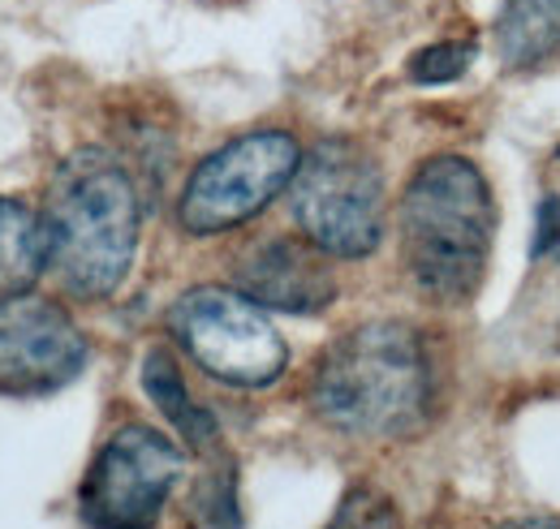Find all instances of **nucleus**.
Returning a JSON list of instances; mask_svg holds the SVG:
<instances>
[{
    "label": "nucleus",
    "mask_w": 560,
    "mask_h": 529,
    "mask_svg": "<svg viewBox=\"0 0 560 529\" xmlns=\"http://www.w3.org/2000/svg\"><path fill=\"white\" fill-rule=\"evenodd\" d=\"M324 529H397V508H393V499L384 491L358 482V486L346 491V499L337 504L332 521Z\"/></svg>",
    "instance_id": "obj_13"
},
{
    "label": "nucleus",
    "mask_w": 560,
    "mask_h": 529,
    "mask_svg": "<svg viewBox=\"0 0 560 529\" xmlns=\"http://www.w3.org/2000/svg\"><path fill=\"white\" fill-rule=\"evenodd\" d=\"M475 61V44H466V39H448V44H431V48H422L419 57L410 61V78L422 82V86H431V82H453V78H462V69Z\"/></svg>",
    "instance_id": "obj_14"
},
{
    "label": "nucleus",
    "mask_w": 560,
    "mask_h": 529,
    "mask_svg": "<svg viewBox=\"0 0 560 529\" xmlns=\"http://www.w3.org/2000/svg\"><path fill=\"white\" fill-rule=\"evenodd\" d=\"M491 190L470 160H427L401 199V250L427 297L466 302L488 267Z\"/></svg>",
    "instance_id": "obj_3"
},
{
    "label": "nucleus",
    "mask_w": 560,
    "mask_h": 529,
    "mask_svg": "<svg viewBox=\"0 0 560 529\" xmlns=\"http://www.w3.org/2000/svg\"><path fill=\"white\" fill-rule=\"evenodd\" d=\"M48 267L82 302L121 289L139 250V195L130 173L100 146H82L48 190Z\"/></svg>",
    "instance_id": "obj_1"
},
{
    "label": "nucleus",
    "mask_w": 560,
    "mask_h": 529,
    "mask_svg": "<svg viewBox=\"0 0 560 529\" xmlns=\"http://www.w3.org/2000/svg\"><path fill=\"white\" fill-rule=\"evenodd\" d=\"M289 211L324 255L362 259L384 237V177L358 142L328 138L302 155L289 181Z\"/></svg>",
    "instance_id": "obj_4"
},
{
    "label": "nucleus",
    "mask_w": 560,
    "mask_h": 529,
    "mask_svg": "<svg viewBox=\"0 0 560 529\" xmlns=\"http://www.w3.org/2000/svg\"><path fill=\"white\" fill-rule=\"evenodd\" d=\"M142 384H147V397L160 404V413H164L195 448H215V422L190 400L177 362H173L164 349H151V353H147V362H142Z\"/></svg>",
    "instance_id": "obj_12"
},
{
    "label": "nucleus",
    "mask_w": 560,
    "mask_h": 529,
    "mask_svg": "<svg viewBox=\"0 0 560 529\" xmlns=\"http://www.w3.org/2000/svg\"><path fill=\"white\" fill-rule=\"evenodd\" d=\"M298 164L302 155L293 133L255 130L233 138L190 173L177 207L182 228L195 237H208L255 220L280 190H289Z\"/></svg>",
    "instance_id": "obj_6"
},
{
    "label": "nucleus",
    "mask_w": 560,
    "mask_h": 529,
    "mask_svg": "<svg viewBox=\"0 0 560 529\" xmlns=\"http://www.w3.org/2000/svg\"><path fill=\"white\" fill-rule=\"evenodd\" d=\"M86 366V340L48 297H0V392L44 397Z\"/></svg>",
    "instance_id": "obj_8"
},
{
    "label": "nucleus",
    "mask_w": 560,
    "mask_h": 529,
    "mask_svg": "<svg viewBox=\"0 0 560 529\" xmlns=\"http://www.w3.org/2000/svg\"><path fill=\"white\" fill-rule=\"evenodd\" d=\"M237 289L255 306L284 315H319L337 297L324 250L293 237H272L259 250H250L237 267Z\"/></svg>",
    "instance_id": "obj_9"
},
{
    "label": "nucleus",
    "mask_w": 560,
    "mask_h": 529,
    "mask_svg": "<svg viewBox=\"0 0 560 529\" xmlns=\"http://www.w3.org/2000/svg\"><path fill=\"white\" fill-rule=\"evenodd\" d=\"M48 267V228L26 202L0 199V297L26 293Z\"/></svg>",
    "instance_id": "obj_10"
},
{
    "label": "nucleus",
    "mask_w": 560,
    "mask_h": 529,
    "mask_svg": "<svg viewBox=\"0 0 560 529\" xmlns=\"http://www.w3.org/2000/svg\"><path fill=\"white\" fill-rule=\"evenodd\" d=\"M500 61L509 69H530L560 48V0H509L495 22Z\"/></svg>",
    "instance_id": "obj_11"
},
{
    "label": "nucleus",
    "mask_w": 560,
    "mask_h": 529,
    "mask_svg": "<svg viewBox=\"0 0 560 529\" xmlns=\"http://www.w3.org/2000/svg\"><path fill=\"white\" fill-rule=\"evenodd\" d=\"M168 331L211 379L229 388H268L289 362L284 340L264 306L237 289L203 284L182 293L168 310Z\"/></svg>",
    "instance_id": "obj_5"
},
{
    "label": "nucleus",
    "mask_w": 560,
    "mask_h": 529,
    "mask_svg": "<svg viewBox=\"0 0 560 529\" xmlns=\"http://www.w3.org/2000/svg\"><path fill=\"white\" fill-rule=\"evenodd\" d=\"M182 469L186 457L168 435L139 422L121 426L100 448L78 491L82 521L95 529H151L160 521Z\"/></svg>",
    "instance_id": "obj_7"
},
{
    "label": "nucleus",
    "mask_w": 560,
    "mask_h": 529,
    "mask_svg": "<svg viewBox=\"0 0 560 529\" xmlns=\"http://www.w3.org/2000/svg\"><path fill=\"white\" fill-rule=\"evenodd\" d=\"M311 404L328 426L346 435H415L431 404V366L422 336L388 319L346 331L315 366Z\"/></svg>",
    "instance_id": "obj_2"
},
{
    "label": "nucleus",
    "mask_w": 560,
    "mask_h": 529,
    "mask_svg": "<svg viewBox=\"0 0 560 529\" xmlns=\"http://www.w3.org/2000/svg\"><path fill=\"white\" fill-rule=\"evenodd\" d=\"M560 242V202L544 199L539 202V228H535V255H548Z\"/></svg>",
    "instance_id": "obj_15"
}]
</instances>
